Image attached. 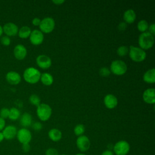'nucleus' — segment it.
<instances>
[{
    "label": "nucleus",
    "instance_id": "nucleus-39",
    "mask_svg": "<svg viewBox=\"0 0 155 155\" xmlns=\"http://www.w3.org/2000/svg\"><path fill=\"white\" fill-rule=\"evenodd\" d=\"M101 155H114V154H113V151H112L111 150H107L104 151L102 153Z\"/></svg>",
    "mask_w": 155,
    "mask_h": 155
},
{
    "label": "nucleus",
    "instance_id": "nucleus-27",
    "mask_svg": "<svg viewBox=\"0 0 155 155\" xmlns=\"http://www.w3.org/2000/svg\"><path fill=\"white\" fill-rule=\"evenodd\" d=\"M85 132V127L82 124H78L74 128V133L76 136H82Z\"/></svg>",
    "mask_w": 155,
    "mask_h": 155
},
{
    "label": "nucleus",
    "instance_id": "nucleus-37",
    "mask_svg": "<svg viewBox=\"0 0 155 155\" xmlns=\"http://www.w3.org/2000/svg\"><path fill=\"white\" fill-rule=\"evenodd\" d=\"M41 20L38 18H35L32 19V24L35 26H39Z\"/></svg>",
    "mask_w": 155,
    "mask_h": 155
},
{
    "label": "nucleus",
    "instance_id": "nucleus-38",
    "mask_svg": "<svg viewBox=\"0 0 155 155\" xmlns=\"http://www.w3.org/2000/svg\"><path fill=\"white\" fill-rule=\"evenodd\" d=\"M5 127V120L0 117V131H1Z\"/></svg>",
    "mask_w": 155,
    "mask_h": 155
},
{
    "label": "nucleus",
    "instance_id": "nucleus-19",
    "mask_svg": "<svg viewBox=\"0 0 155 155\" xmlns=\"http://www.w3.org/2000/svg\"><path fill=\"white\" fill-rule=\"evenodd\" d=\"M123 18L126 23L132 24L136 19V15L133 9H128L124 12Z\"/></svg>",
    "mask_w": 155,
    "mask_h": 155
},
{
    "label": "nucleus",
    "instance_id": "nucleus-32",
    "mask_svg": "<svg viewBox=\"0 0 155 155\" xmlns=\"http://www.w3.org/2000/svg\"><path fill=\"white\" fill-rule=\"evenodd\" d=\"M45 155H59V153L56 149L50 148L46 150Z\"/></svg>",
    "mask_w": 155,
    "mask_h": 155
},
{
    "label": "nucleus",
    "instance_id": "nucleus-28",
    "mask_svg": "<svg viewBox=\"0 0 155 155\" xmlns=\"http://www.w3.org/2000/svg\"><path fill=\"white\" fill-rule=\"evenodd\" d=\"M29 101L32 104V105H36V106H38L40 103H41V99L39 98V97L36 95V94H31L30 97H29Z\"/></svg>",
    "mask_w": 155,
    "mask_h": 155
},
{
    "label": "nucleus",
    "instance_id": "nucleus-2",
    "mask_svg": "<svg viewBox=\"0 0 155 155\" xmlns=\"http://www.w3.org/2000/svg\"><path fill=\"white\" fill-rule=\"evenodd\" d=\"M154 42V36L148 31L140 34L139 36L138 43L142 50H148L151 48Z\"/></svg>",
    "mask_w": 155,
    "mask_h": 155
},
{
    "label": "nucleus",
    "instance_id": "nucleus-30",
    "mask_svg": "<svg viewBox=\"0 0 155 155\" xmlns=\"http://www.w3.org/2000/svg\"><path fill=\"white\" fill-rule=\"evenodd\" d=\"M9 109L7 108H2L0 110V117L4 119L8 117Z\"/></svg>",
    "mask_w": 155,
    "mask_h": 155
},
{
    "label": "nucleus",
    "instance_id": "nucleus-35",
    "mask_svg": "<svg viewBox=\"0 0 155 155\" xmlns=\"http://www.w3.org/2000/svg\"><path fill=\"white\" fill-rule=\"evenodd\" d=\"M22 149L24 152L27 153L30 150V145L29 143H24L22 144Z\"/></svg>",
    "mask_w": 155,
    "mask_h": 155
},
{
    "label": "nucleus",
    "instance_id": "nucleus-3",
    "mask_svg": "<svg viewBox=\"0 0 155 155\" xmlns=\"http://www.w3.org/2000/svg\"><path fill=\"white\" fill-rule=\"evenodd\" d=\"M128 49L129 56L133 61L136 62H140L145 59L147 56L146 53L140 47L131 45L130 46V48Z\"/></svg>",
    "mask_w": 155,
    "mask_h": 155
},
{
    "label": "nucleus",
    "instance_id": "nucleus-8",
    "mask_svg": "<svg viewBox=\"0 0 155 155\" xmlns=\"http://www.w3.org/2000/svg\"><path fill=\"white\" fill-rule=\"evenodd\" d=\"M18 141L22 144L29 143L31 140V132L25 128H22L17 131L16 134Z\"/></svg>",
    "mask_w": 155,
    "mask_h": 155
},
{
    "label": "nucleus",
    "instance_id": "nucleus-40",
    "mask_svg": "<svg viewBox=\"0 0 155 155\" xmlns=\"http://www.w3.org/2000/svg\"><path fill=\"white\" fill-rule=\"evenodd\" d=\"M65 2V1L64 0H54V1H52V2L55 4L56 5H61V4L64 3Z\"/></svg>",
    "mask_w": 155,
    "mask_h": 155
},
{
    "label": "nucleus",
    "instance_id": "nucleus-34",
    "mask_svg": "<svg viewBox=\"0 0 155 155\" xmlns=\"http://www.w3.org/2000/svg\"><path fill=\"white\" fill-rule=\"evenodd\" d=\"M127 27V23L126 22H120L118 26H117V28L119 29V30L120 31H124L126 29Z\"/></svg>",
    "mask_w": 155,
    "mask_h": 155
},
{
    "label": "nucleus",
    "instance_id": "nucleus-26",
    "mask_svg": "<svg viewBox=\"0 0 155 155\" xmlns=\"http://www.w3.org/2000/svg\"><path fill=\"white\" fill-rule=\"evenodd\" d=\"M129 49L127 46L122 45L117 48V53L119 56H125L128 53Z\"/></svg>",
    "mask_w": 155,
    "mask_h": 155
},
{
    "label": "nucleus",
    "instance_id": "nucleus-12",
    "mask_svg": "<svg viewBox=\"0 0 155 155\" xmlns=\"http://www.w3.org/2000/svg\"><path fill=\"white\" fill-rule=\"evenodd\" d=\"M36 62L38 66L42 69H47L51 65L50 58L45 54L39 55L36 59Z\"/></svg>",
    "mask_w": 155,
    "mask_h": 155
},
{
    "label": "nucleus",
    "instance_id": "nucleus-7",
    "mask_svg": "<svg viewBox=\"0 0 155 155\" xmlns=\"http://www.w3.org/2000/svg\"><path fill=\"white\" fill-rule=\"evenodd\" d=\"M114 153L116 155H126L130 150V144L125 140H120L113 146Z\"/></svg>",
    "mask_w": 155,
    "mask_h": 155
},
{
    "label": "nucleus",
    "instance_id": "nucleus-5",
    "mask_svg": "<svg viewBox=\"0 0 155 155\" xmlns=\"http://www.w3.org/2000/svg\"><path fill=\"white\" fill-rule=\"evenodd\" d=\"M127 70V66L123 61L115 60L110 65V71L116 75H122L126 73Z\"/></svg>",
    "mask_w": 155,
    "mask_h": 155
},
{
    "label": "nucleus",
    "instance_id": "nucleus-25",
    "mask_svg": "<svg viewBox=\"0 0 155 155\" xmlns=\"http://www.w3.org/2000/svg\"><path fill=\"white\" fill-rule=\"evenodd\" d=\"M137 29L140 32H145L148 28V24L147 22V21H146L144 19L140 20L137 23Z\"/></svg>",
    "mask_w": 155,
    "mask_h": 155
},
{
    "label": "nucleus",
    "instance_id": "nucleus-13",
    "mask_svg": "<svg viewBox=\"0 0 155 155\" xmlns=\"http://www.w3.org/2000/svg\"><path fill=\"white\" fill-rule=\"evenodd\" d=\"M3 32L7 36H14L18 33V27L13 22H7L2 27Z\"/></svg>",
    "mask_w": 155,
    "mask_h": 155
},
{
    "label": "nucleus",
    "instance_id": "nucleus-22",
    "mask_svg": "<svg viewBox=\"0 0 155 155\" xmlns=\"http://www.w3.org/2000/svg\"><path fill=\"white\" fill-rule=\"evenodd\" d=\"M40 79L45 85H50L53 82V78L51 74L48 73H44L41 74Z\"/></svg>",
    "mask_w": 155,
    "mask_h": 155
},
{
    "label": "nucleus",
    "instance_id": "nucleus-15",
    "mask_svg": "<svg viewBox=\"0 0 155 155\" xmlns=\"http://www.w3.org/2000/svg\"><path fill=\"white\" fill-rule=\"evenodd\" d=\"M27 49L22 44L16 45L13 50V54L15 57L18 60L24 59L27 56Z\"/></svg>",
    "mask_w": 155,
    "mask_h": 155
},
{
    "label": "nucleus",
    "instance_id": "nucleus-23",
    "mask_svg": "<svg viewBox=\"0 0 155 155\" xmlns=\"http://www.w3.org/2000/svg\"><path fill=\"white\" fill-rule=\"evenodd\" d=\"M31 31L29 27L23 26L18 30V36L22 39H25L30 36Z\"/></svg>",
    "mask_w": 155,
    "mask_h": 155
},
{
    "label": "nucleus",
    "instance_id": "nucleus-1",
    "mask_svg": "<svg viewBox=\"0 0 155 155\" xmlns=\"http://www.w3.org/2000/svg\"><path fill=\"white\" fill-rule=\"evenodd\" d=\"M41 74L40 71L38 69L31 67L25 70L23 77L27 82L33 84L37 83L40 80Z\"/></svg>",
    "mask_w": 155,
    "mask_h": 155
},
{
    "label": "nucleus",
    "instance_id": "nucleus-29",
    "mask_svg": "<svg viewBox=\"0 0 155 155\" xmlns=\"http://www.w3.org/2000/svg\"><path fill=\"white\" fill-rule=\"evenodd\" d=\"M111 73L110 70L105 67H102L99 70V74L102 77H107Z\"/></svg>",
    "mask_w": 155,
    "mask_h": 155
},
{
    "label": "nucleus",
    "instance_id": "nucleus-21",
    "mask_svg": "<svg viewBox=\"0 0 155 155\" xmlns=\"http://www.w3.org/2000/svg\"><path fill=\"white\" fill-rule=\"evenodd\" d=\"M49 138L53 142H58L62 138L61 131L56 128L51 129L48 133Z\"/></svg>",
    "mask_w": 155,
    "mask_h": 155
},
{
    "label": "nucleus",
    "instance_id": "nucleus-20",
    "mask_svg": "<svg viewBox=\"0 0 155 155\" xmlns=\"http://www.w3.org/2000/svg\"><path fill=\"white\" fill-rule=\"evenodd\" d=\"M143 79L144 82L148 84H153L155 82V70L154 68L147 71L143 76Z\"/></svg>",
    "mask_w": 155,
    "mask_h": 155
},
{
    "label": "nucleus",
    "instance_id": "nucleus-16",
    "mask_svg": "<svg viewBox=\"0 0 155 155\" xmlns=\"http://www.w3.org/2000/svg\"><path fill=\"white\" fill-rule=\"evenodd\" d=\"M143 99L144 102L149 104H154L155 103V90L151 88L144 91L143 93Z\"/></svg>",
    "mask_w": 155,
    "mask_h": 155
},
{
    "label": "nucleus",
    "instance_id": "nucleus-36",
    "mask_svg": "<svg viewBox=\"0 0 155 155\" xmlns=\"http://www.w3.org/2000/svg\"><path fill=\"white\" fill-rule=\"evenodd\" d=\"M148 29L149 30L148 32L150 33H151L153 36L155 35V25H154V24H151L150 25V26L148 27Z\"/></svg>",
    "mask_w": 155,
    "mask_h": 155
},
{
    "label": "nucleus",
    "instance_id": "nucleus-9",
    "mask_svg": "<svg viewBox=\"0 0 155 155\" xmlns=\"http://www.w3.org/2000/svg\"><path fill=\"white\" fill-rule=\"evenodd\" d=\"M76 146L82 152L87 151L90 147V141L88 137L84 135L79 136L76 140Z\"/></svg>",
    "mask_w": 155,
    "mask_h": 155
},
{
    "label": "nucleus",
    "instance_id": "nucleus-24",
    "mask_svg": "<svg viewBox=\"0 0 155 155\" xmlns=\"http://www.w3.org/2000/svg\"><path fill=\"white\" fill-rule=\"evenodd\" d=\"M20 116H21V113L18 108L15 107H12L10 109H9L8 118L10 120H16L18 119H19Z\"/></svg>",
    "mask_w": 155,
    "mask_h": 155
},
{
    "label": "nucleus",
    "instance_id": "nucleus-6",
    "mask_svg": "<svg viewBox=\"0 0 155 155\" xmlns=\"http://www.w3.org/2000/svg\"><path fill=\"white\" fill-rule=\"evenodd\" d=\"M39 26L42 33L44 32L45 33H49L54 30L55 22L52 18L47 17L41 20Z\"/></svg>",
    "mask_w": 155,
    "mask_h": 155
},
{
    "label": "nucleus",
    "instance_id": "nucleus-10",
    "mask_svg": "<svg viewBox=\"0 0 155 155\" xmlns=\"http://www.w3.org/2000/svg\"><path fill=\"white\" fill-rule=\"evenodd\" d=\"M29 38L33 45H38L42 43L44 41V35L41 31L38 30H34L31 31Z\"/></svg>",
    "mask_w": 155,
    "mask_h": 155
},
{
    "label": "nucleus",
    "instance_id": "nucleus-17",
    "mask_svg": "<svg viewBox=\"0 0 155 155\" xmlns=\"http://www.w3.org/2000/svg\"><path fill=\"white\" fill-rule=\"evenodd\" d=\"M104 102L107 108L113 109L117 105V99L114 95L108 94L105 96Z\"/></svg>",
    "mask_w": 155,
    "mask_h": 155
},
{
    "label": "nucleus",
    "instance_id": "nucleus-41",
    "mask_svg": "<svg viewBox=\"0 0 155 155\" xmlns=\"http://www.w3.org/2000/svg\"><path fill=\"white\" fill-rule=\"evenodd\" d=\"M4 139V136L2 134V133L1 131H0V143Z\"/></svg>",
    "mask_w": 155,
    "mask_h": 155
},
{
    "label": "nucleus",
    "instance_id": "nucleus-14",
    "mask_svg": "<svg viewBox=\"0 0 155 155\" xmlns=\"http://www.w3.org/2000/svg\"><path fill=\"white\" fill-rule=\"evenodd\" d=\"M7 81L12 85H17L19 84L21 81V77L20 74L15 71H8L5 76Z\"/></svg>",
    "mask_w": 155,
    "mask_h": 155
},
{
    "label": "nucleus",
    "instance_id": "nucleus-4",
    "mask_svg": "<svg viewBox=\"0 0 155 155\" xmlns=\"http://www.w3.org/2000/svg\"><path fill=\"white\" fill-rule=\"evenodd\" d=\"M52 110L50 105L46 104H40L36 109V113L38 118L42 121L48 120L51 115Z\"/></svg>",
    "mask_w": 155,
    "mask_h": 155
},
{
    "label": "nucleus",
    "instance_id": "nucleus-43",
    "mask_svg": "<svg viewBox=\"0 0 155 155\" xmlns=\"http://www.w3.org/2000/svg\"><path fill=\"white\" fill-rule=\"evenodd\" d=\"M76 155H86V154H83V153H78V154H76Z\"/></svg>",
    "mask_w": 155,
    "mask_h": 155
},
{
    "label": "nucleus",
    "instance_id": "nucleus-42",
    "mask_svg": "<svg viewBox=\"0 0 155 155\" xmlns=\"http://www.w3.org/2000/svg\"><path fill=\"white\" fill-rule=\"evenodd\" d=\"M3 33V29H2V27L0 25V37L2 36Z\"/></svg>",
    "mask_w": 155,
    "mask_h": 155
},
{
    "label": "nucleus",
    "instance_id": "nucleus-11",
    "mask_svg": "<svg viewBox=\"0 0 155 155\" xmlns=\"http://www.w3.org/2000/svg\"><path fill=\"white\" fill-rule=\"evenodd\" d=\"M17 128L16 127L12 125H9L4 127L2 130V134L4 136V139L12 140L13 139L17 134Z\"/></svg>",
    "mask_w": 155,
    "mask_h": 155
},
{
    "label": "nucleus",
    "instance_id": "nucleus-18",
    "mask_svg": "<svg viewBox=\"0 0 155 155\" xmlns=\"http://www.w3.org/2000/svg\"><path fill=\"white\" fill-rule=\"evenodd\" d=\"M20 124L24 127L27 128L32 124V117L28 113H24L20 117Z\"/></svg>",
    "mask_w": 155,
    "mask_h": 155
},
{
    "label": "nucleus",
    "instance_id": "nucleus-31",
    "mask_svg": "<svg viewBox=\"0 0 155 155\" xmlns=\"http://www.w3.org/2000/svg\"><path fill=\"white\" fill-rule=\"evenodd\" d=\"M1 42L2 45H4L5 46H8L10 44L11 40L8 36H4L1 38Z\"/></svg>",
    "mask_w": 155,
    "mask_h": 155
},
{
    "label": "nucleus",
    "instance_id": "nucleus-44",
    "mask_svg": "<svg viewBox=\"0 0 155 155\" xmlns=\"http://www.w3.org/2000/svg\"><path fill=\"white\" fill-rule=\"evenodd\" d=\"M61 155H67V154H61Z\"/></svg>",
    "mask_w": 155,
    "mask_h": 155
},
{
    "label": "nucleus",
    "instance_id": "nucleus-33",
    "mask_svg": "<svg viewBox=\"0 0 155 155\" xmlns=\"http://www.w3.org/2000/svg\"><path fill=\"white\" fill-rule=\"evenodd\" d=\"M32 128L35 131H40L42 128V125L39 122H35L33 124H31Z\"/></svg>",
    "mask_w": 155,
    "mask_h": 155
}]
</instances>
